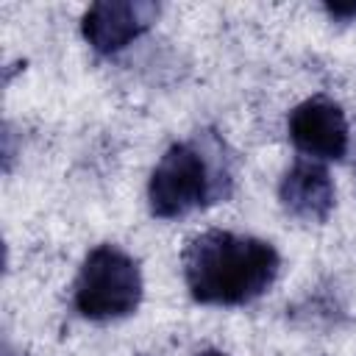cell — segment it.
I'll list each match as a JSON object with an SVG mask.
<instances>
[{
  "label": "cell",
  "mask_w": 356,
  "mask_h": 356,
  "mask_svg": "<svg viewBox=\"0 0 356 356\" xmlns=\"http://www.w3.org/2000/svg\"><path fill=\"white\" fill-rule=\"evenodd\" d=\"M289 139L312 159H342L348 150V120L325 97H309L289 111Z\"/></svg>",
  "instance_id": "4"
},
{
  "label": "cell",
  "mask_w": 356,
  "mask_h": 356,
  "mask_svg": "<svg viewBox=\"0 0 356 356\" xmlns=\"http://www.w3.org/2000/svg\"><path fill=\"white\" fill-rule=\"evenodd\" d=\"M195 356H225V353H222V350H211V348H209V350H200V353H195Z\"/></svg>",
  "instance_id": "8"
},
{
  "label": "cell",
  "mask_w": 356,
  "mask_h": 356,
  "mask_svg": "<svg viewBox=\"0 0 356 356\" xmlns=\"http://www.w3.org/2000/svg\"><path fill=\"white\" fill-rule=\"evenodd\" d=\"M220 195V178H214L211 164L203 150L189 142H178L164 150L147 181L150 211L161 220L184 217Z\"/></svg>",
  "instance_id": "3"
},
{
  "label": "cell",
  "mask_w": 356,
  "mask_h": 356,
  "mask_svg": "<svg viewBox=\"0 0 356 356\" xmlns=\"http://www.w3.org/2000/svg\"><path fill=\"white\" fill-rule=\"evenodd\" d=\"M142 300L139 264L117 245H97L75 278V309L86 320H117Z\"/></svg>",
  "instance_id": "2"
},
{
  "label": "cell",
  "mask_w": 356,
  "mask_h": 356,
  "mask_svg": "<svg viewBox=\"0 0 356 356\" xmlns=\"http://www.w3.org/2000/svg\"><path fill=\"white\" fill-rule=\"evenodd\" d=\"M281 206L306 222H323L334 209V184L323 164L312 159L295 161L278 184Z\"/></svg>",
  "instance_id": "6"
},
{
  "label": "cell",
  "mask_w": 356,
  "mask_h": 356,
  "mask_svg": "<svg viewBox=\"0 0 356 356\" xmlns=\"http://www.w3.org/2000/svg\"><path fill=\"white\" fill-rule=\"evenodd\" d=\"M325 11H328L334 19H353V17H356V3H348V6L334 3V6H325Z\"/></svg>",
  "instance_id": "7"
},
{
  "label": "cell",
  "mask_w": 356,
  "mask_h": 356,
  "mask_svg": "<svg viewBox=\"0 0 356 356\" xmlns=\"http://www.w3.org/2000/svg\"><path fill=\"white\" fill-rule=\"evenodd\" d=\"M181 264L186 289L197 303L239 306L273 286L281 261L264 239L209 228L186 242Z\"/></svg>",
  "instance_id": "1"
},
{
  "label": "cell",
  "mask_w": 356,
  "mask_h": 356,
  "mask_svg": "<svg viewBox=\"0 0 356 356\" xmlns=\"http://www.w3.org/2000/svg\"><path fill=\"white\" fill-rule=\"evenodd\" d=\"M156 14H159V6L153 3L100 0L86 8L81 19V31H83V39L97 53H117L128 42H134L142 31H147Z\"/></svg>",
  "instance_id": "5"
}]
</instances>
